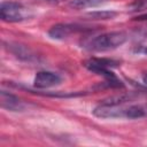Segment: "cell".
Segmentation results:
<instances>
[{
    "mask_svg": "<svg viewBox=\"0 0 147 147\" xmlns=\"http://www.w3.org/2000/svg\"><path fill=\"white\" fill-rule=\"evenodd\" d=\"M127 39V34L123 31H113L95 36L84 41V46L88 51L105 52L119 47Z\"/></svg>",
    "mask_w": 147,
    "mask_h": 147,
    "instance_id": "cell-1",
    "label": "cell"
},
{
    "mask_svg": "<svg viewBox=\"0 0 147 147\" xmlns=\"http://www.w3.org/2000/svg\"><path fill=\"white\" fill-rule=\"evenodd\" d=\"M0 17L5 22H21L28 17V9L18 2H2L0 5Z\"/></svg>",
    "mask_w": 147,
    "mask_h": 147,
    "instance_id": "cell-2",
    "label": "cell"
},
{
    "mask_svg": "<svg viewBox=\"0 0 147 147\" xmlns=\"http://www.w3.org/2000/svg\"><path fill=\"white\" fill-rule=\"evenodd\" d=\"M84 28L82 25L78 24H69V23H59L53 25L49 31H48V36L52 39H56V40H62L68 38L69 36H71L72 33L83 31Z\"/></svg>",
    "mask_w": 147,
    "mask_h": 147,
    "instance_id": "cell-3",
    "label": "cell"
},
{
    "mask_svg": "<svg viewBox=\"0 0 147 147\" xmlns=\"http://www.w3.org/2000/svg\"><path fill=\"white\" fill-rule=\"evenodd\" d=\"M34 86L37 88H48L61 83V77L52 71H39L34 77Z\"/></svg>",
    "mask_w": 147,
    "mask_h": 147,
    "instance_id": "cell-4",
    "label": "cell"
},
{
    "mask_svg": "<svg viewBox=\"0 0 147 147\" xmlns=\"http://www.w3.org/2000/svg\"><path fill=\"white\" fill-rule=\"evenodd\" d=\"M0 105L3 109L10 110V111H21L24 109L23 102L14 94L7 92V91H1L0 93Z\"/></svg>",
    "mask_w": 147,
    "mask_h": 147,
    "instance_id": "cell-5",
    "label": "cell"
},
{
    "mask_svg": "<svg viewBox=\"0 0 147 147\" xmlns=\"http://www.w3.org/2000/svg\"><path fill=\"white\" fill-rule=\"evenodd\" d=\"M8 49L14 54L16 55L17 57L20 59H23L25 61H32L36 55L32 53L31 49H29L28 47L23 46V45H20V44H13V42H8Z\"/></svg>",
    "mask_w": 147,
    "mask_h": 147,
    "instance_id": "cell-6",
    "label": "cell"
},
{
    "mask_svg": "<svg viewBox=\"0 0 147 147\" xmlns=\"http://www.w3.org/2000/svg\"><path fill=\"white\" fill-rule=\"evenodd\" d=\"M117 15L116 11L113 10H95V11H90L84 15V18L86 20H93V21H106V20H111Z\"/></svg>",
    "mask_w": 147,
    "mask_h": 147,
    "instance_id": "cell-7",
    "label": "cell"
},
{
    "mask_svg": "<svg viewBox=\"0 0 147 147\" xmlns=\"http://www.w3.org/2000/svg\"><path fill=\"white\" fill-rule=\"evenodd\" d=\"M90 65H94V67H101V68H115L118 65V62L111 59H105V57H93L90 59L85 62V67H90Z\"/></svg>",
    "mask_w": 147,
    "mask_h": 147,
    "instance_id": "cell-8",
    "label": "cell"
},
{
    "mask_svg": "<svg viewBox=\"0 0 147 147\" xmlns=\"http://www.w3.org/2000/svg\"><path fill=\"white\" fill-rule=\"evenodd\" d=\"M105 0H71L69 2V6L74 9H85L90 7L99 6Z\"/></svg>",
    "mask_w": 147,
    "mask_h": 147,
    "instance_id": "cell-9",
    "label": "cell"
},
{
    "mask_svg": "<svg viewBox=\"0 0 147 147\" xmlns=\"http://www.w3.org/2000/svg\"><path fill=\"white\" fill-rule=\"evenodd\" d=\"M129 13H139L147 10V0H134L127 6Z\"/></svg>",
    "mask_w": 147,
    "mask_h": 147,
    "instance_id": "cell-10",
    "label": "cell"
},
{
    "mask_svg": "<svg viewBox=\"0 0 147 147\" xmlns=\"http://www.w3.org/2000/svg\"><path fill=\"white\" fill-rule=\"evenodd\" d=\"M134 21H147V13L145 14H141V15H138L133 18Z\"/></svg>",
    "mask_w": 147,
    "mask_h": 147,
    "instance_id": "cell-11",
    "label": "cell"
},
{
    "mask_svg": "<svg viewBox=\"0 0 147 147\" xmlns=\"http://www.w3.org/2000/svg\"><path fill=\"white\" fill-rule=\"evenodd\" d=\"M142 82H144V84L147 86V75H145V76L142 77Z\"/></svg>",
    "mask_w": 147,
    "mask_h": 147,
    "instance_id": "cell-12",
    "label": "cell"
},
{
    "mask_svg": "<svg viewBox=\"0 0 147 147\" xmlns=\"http://www.w3.org/2000/svg\"><path fill=\"white\" fill-rule=\"evenodd\" d=\"M47 1H60V0H47Z\"/></svg>",
    "mask_w": 147,
    "mask_h": 147,
    "instance_id": "cell-13",
    "label": "cell"
}]
</instances>
